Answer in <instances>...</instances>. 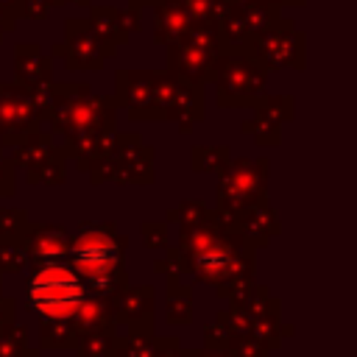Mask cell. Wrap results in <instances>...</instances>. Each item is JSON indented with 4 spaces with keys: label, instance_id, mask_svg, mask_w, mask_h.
I'll use <instances>...</instances> for the list:
<instances>
[{
    "label": "cell",
    "instance_id": "obj_2",
    "mask_svg": "<svg viewBox=\"0 0 357 357\" xmlns=\"http://www.w3.org/2000/svg\"><path fill=\"white\" fill-rule=\"evenodd\" d=\"M73 257H75V265H78V271H81L84 276L100 279V276H106V273L114 268V262H117V248H114V243H112L109 237H103V234H86V237L78 240Z\"/></svg>",
    "mask_w": 357,
    "mask_h": 357
},
{
    "label": "cell",
    "instance_id": "obj_1",
    "mask_svg": "<svg viewBox=\"0 0 357 357\" xmlns=\"http://www.w3.org/2000/svg\"><path fill=\"white\" fill-rule=\"evenodd\" d=\"M28 298H31V304L42 315H47V318H67V315H73L81 307L84 287H81L78 276L70 268L47 265V268H42L31 279Z\"/></svg>",
    "mask_w": 357,
    "mask_h": 357
}]
</instances>
